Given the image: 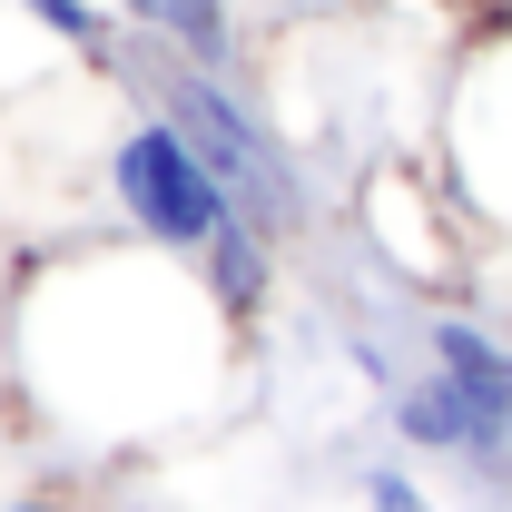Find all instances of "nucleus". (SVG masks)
<instances>
[{
	"label": "nucleus",
	"mask_w": 512,
	"mask_h": 512,
	"mask_svg": "<svg viewBox=\"0 0 512 512\" xmlns=\"http://www.w3.org/2000/svg\"><path fill=\"white\" fill-rule=\"evenodd\" d=\"M444 188L463 217L512 237V10L463 50L444 89Z\"/></svg>",
	"instance_id": "4"
},
{
	"label": "nucleus",
	"mask_w": 512,
	"mask_h": 512,
	"mask_svg": "<svg viewBox=\"0 0 512 512\" xmlns=\"http://www.w3.org/2000/svg\"><path fill=\"white\" fill-rule=\"evenodd\" d=\"M237 325L197 286L188 256L69 247L10 296V375L79 444H158L217 404Z\"/></svg>",
	"instance_id": "1"
},
{
	"label": "nucleus",
	"mask_w": 512,
	"mask_h": 512,
	"mask_svg": "<svg viewBox=\"0 0 512 512\" xmlns=\"http://www.w3.org/2000/svg\"><path fill=\"white\" fill-rule=\"evenodd\" d=\"M188 266H197V286H207V296L227 306V325L247 335V325L266 316V306H276V276H286V247H276L266 227H247V217H237V227H227V237H217L207 256H188Z\"/></svg>",
	"instance_id": "6"
},
{
	"label": "nucleus",
	"mask_w": 512,
	"mask_h": 512,
	"mask_svg": "<svg viewBox=\"0 0 512 512\" xmlns=\"http://www.w3.org/2000/svg\"><path fill=\"white\" fill-rule=\"evenodd\" d=\"M444 10H493V0H444Z\"/></svg>",
	"instance_id": "10"
},
{
	"label": "nucleus",
	"mask_w": 512,
	"mask_h": 512,
	"mask_svg": "<svg viewBox=\"0 0 512 512\" xmlns=\"http://www.w3.org/2000/svg\"><path fill=\"white\" fill-rule=\"evenodd\" d=\"M119 69H128V99H148L158 119L188 128V148L217 168V188L237 197L247 227H266L276 247H296V237L316 227V178H306V158L286 148V128L237 89V69H197V60H178V50H148V40H128Z\"/></svg>",
	"instance_id": "2"
},
{
	"label": "nucleus",
	"mask_w": 512,
	"mask_h": 512,
	"mask_svg": "<svg viewBox=\"0 0 512 512\" xmlns=\"http://www.w3.org/2000/svg\"><path fill=\"white\" fill-rule=\"evenodd\" d=\"M128 40H148V50H178L197 69H237L247 60V20H237V0H119Z\"/></svg>",
	"instance_id": "5"
},
{
	"label": "nucleus",
	"mask_w": 512,
	"mask_h": 512,
	"mask_svg": "<svg viewBox=\"0 0 512 512\" xmlns=\"http://www.w3.org/2000/svg\"><path fill=\"white\" fill-rule=\"evenodd\" d=\"M50 50H69V60H89V69H119L128 50V20H119V0H10Z\"/></svg>",
	"instance_id": "7"
},
{
	"label": "nucleus",
	"mask_w": 512,
	"mask_h": 512,
	"mask_svg": "<svg viewBox=\"0 0 512 512\" xmlns=\"http://www.w3.org/2000/svg\"><path fill=\"white\" fill-rule=\"evenodd\" d=\"M0 512H79L69 493H0Z\"/></svg>",
	"instance_id": "9"
},
{
	"label": "nucleus",
	"mask_w": 512,
	"mask_h": 512,
	"mask_svg": "<svg viewBox=\"0 0 512 512\" xmlns=\"http://www.w3.org/2000/svg\"><path fill=\"white\" fill-rule=\"evenodd\" d=\"M99 197H109V227L158 256H207L237 227V197L217 188V168L188 148V128L158 119L148 99L99 138Z\"/></svg>",
	"instance_id": "3"
},
{
	"label": "nucleus",
	"mask_w": 512,
	"mask_h": 512,
	"mask_svg": "<svg viewBox=\"0 0 512 512\" xmlns=\"http://www.w3.org/2000/svg\"><path fill=\"white\" fill-rule=\"evenodd\" d=\"M355 503H365V512H444L414 453H384V463H355Z\"/></svg>",
	"instance_id": "8"
}]
</instances>
